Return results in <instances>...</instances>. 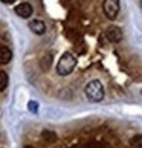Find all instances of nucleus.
Segmentation results:
<instances>
[{
    "instance_id": "4",
    "label": "nucleus",
    "mask_w": 142,
    "mask_h": 148,
    "mask_svg": "<svg viewBox=\"0 0 142 148\" xmlns=\"http://www.w3.org/2000/svg\"><path fill=\"white\" fill-rule=\"evenodd\" d=\"M106 37L108 41L112 43H119L122 40V29L118 28V26H108V29L106 31Z\"/></svg>"
},
{
    "instance_id": "15",
    "label": "nucleus",
    "mask_w": 142,
    "mask_h": 148,
    "mask_svg": "<svg viewBox=\"0 0 142 148\" xmlns=\"http://www.w3.org/2000/svg\"><path fill=\"white\" fill-rule=\"evenodd\" d=\"M141 9H142V0H141Z\"/></svg>"
},
{
    "instance_id": "9",
    "label": "nucleus",
    "mask_w": 142,
    "mask_h": 148,
    "mask_svg": "<svg viewBox=\"0 0 142 148\" xmlns=\"http://www.w3.org/2000/svg\"><path fill=\"white\" fill-rule=\"evenodd\" d=\"M130 147L132 148H142V134H134L130 139Z\"/></svg>"
},
{
    "instance_id": "16",
    "label": "nucleus",
    "mask_w": 142,
    "mask_h": 148,
    "mask_svg": "<svg viewBox=\"0 0 142 148\" xmlns=\"http://www.w3.org/2000/svg\"><path fill=\"white\" fill-rule=\"evenodd\" d=\"M141 93H142V92H141Z\"/></svg>"
},
{
    "instance_id": "11",
    "label": "nucleus",
    "mask_w": 142,
    "mask_h": 148,
    "mask_svg": "<svg viewBox=\"0 0 142 148\" xmlns=\"http://www.w3.org/2000/svg\"><path fill=\"white\" fill-rule=\"evenodd\" d=\"M40 64H41V69L43 70H47L49 67H51V64H52V55H51V53H47V55L43 57Z\"/></svg>"
},
{
    "instance_id": "12",
    "label": "nucleus",
    "mask_w": 142,
    "mask_h": 148,
    "mask_svg": "<svg viewBox=\"0 0 142 148\" xmlns=\"http://www.w3.org/2000/svg\"><path fill=\"white\" fill-rule=\"evenodd\" d=\"M28 108L31 113H37L38 112V102L37 101H29L28 102Z\"/></svg>"
},
{
    "instance_id": "14",
    "label": "nucleus",
    "mask_w": 142,
    "mask_h": 148,
    "mask_svg": "<svg viewBox=\"0 0 142 148\" xmlns=\"http://www.w3.org/2000/svg\"><path fill=\"white\" fill-rule=\"evenodd\" d=\"M25 148H35V147H32V145H26Z\"/></svg>"
},
{
    "instance_id": "2",
    "label": "nucleus",
    "mask_w": 142,
    "mask_h": 148,
    "mask_svg": "<svg viewBox=\"0 0 142 148\" xmlns=\"http://www.w3.org/2000/svg\"><path fill=\"white\" fill-rule=\"evenodd\" d=\"M75 66H76V58H75L70 52H66V53H63L61 58L58 60L57 73L61 75V76H66V75H69V73L73 72Z\"/></svg>"
},
{
    "instance_id": "3",
    "label": "nucleus",
    "mask_w": 142,
    "mask_h": 148,
    "mask_svg": "<svg viewBox=\"0 0 142 148\" xmlns=\"http://www.w3.org/2000/svg\"><path fill=\"white\" fill-rule=\"evenodd\" d=\"M119 8H121L119 0H104V2H102V11H104L106 17L108 20H115L118 17Z\"/></svg>"
},
{
    "instance_id": "10",
    "label": "nucleus",
    "mask_w": 142,
    "mask_h": 148,
    "mask_svg": "<svg viewBox=\"0 0 142 148\" xmlns=\"http://www.w3.org/2000/svg\"><path fill=\"white\" fill-rule=\"evenodd\" d=\"M8 81H9L8 73L3 72V70H0V92H3L8 87Z\"/></svg>"
},
{
    "instance_id": "6",
    "label": "nucleus",
    "mask_w": 142,
    "mask_h": 148,
    "mask_svg": "<svg viewBox=\"0 0 142 148\" xmlns=\"http://www.w3.org/2000/svg\"><path fill=\"white\" fill-rule=\"evenodd\" d=\"M29 29L35 35H43L46 32V25L41 20H32V21H29Z\"/></svg>"
},
{
    "instance_id": "7",
    "label": "nucleus",
    "mask_w": 142,
    "mask_h": 148,
    "mask_svg": "<svg viewBox=\"0 0 142 148\" xmlns=\"http://www.w3.org/2000/svg\"><path fill=\"white\" fill-rule=\"evenodd\" d=\"M12 60V52L8 46H0V64H8Z\"/></svg>"
},
{
    "instance_id": "5",
    "label": "nucleus",
    "mask_w": 142,
    "mask_h": 148,
    "mask_svg": "<svg viewBox=\"0 0 142 148\" xmlns=\"http://www.w3.org/2000/svg\"><path fill=\"white\" fill-rule=\"evenodd\" d=\"M15 12H17L19 17L21 18H29L32 12H34V8H32V5L28 3V2H23V3H20L17 8H15Z\"/></svg>"
},
{
    "instance_id": "1",
    "label": "nucleus",
    "mask_w": 142,
    "mask_h": 148,
    "mask_svg": "<svg viewBox=\"0 0 142 148\" xmlns=\"http://www.w3.org/2000/svg\"><path fill=\"white\" fill-rule=\"evenodd\" d=\"M84 93H86V98L90 102H99L104 99V86L101 84V81L93 79L86 86Z\"/></svg>"
},
{
    "instance_id": "13",
    "label": "nucleus",
    "mask_w": 142,
    "mask_h": 148,
    "mask_svg": "<svg viewBox=\"0 0 142 148\" xmlns=\"http://www.w3.org/2000/svg\"><path fill=\"white\" fill-rule=\"evenodd\" d=\"M2 2H3V3H14L15 0H2Z\"/></svg>"
},
{
    "instance_id": "8",
    "label": "nucleus",
    "mask_w": 142,
    "mask_h": 148,
    "mask_svg": "<svg viewBox=\"0 0 142 148\" xmlns=\"http://www.w3.org/2000/svg\"><path fill=\"white\" fill-rule=\"evenodd\" d=\"M41 138H43V140H46V142H55L57 140V134L54 133V131H51V130H43Z\"/></svg>"
}]
</instances>
